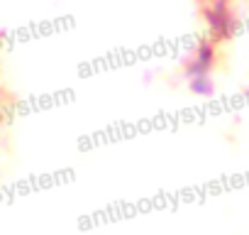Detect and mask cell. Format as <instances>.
I'll return each instance as SVG.
<instances>
[{"label": "cell", "instance_id": "6da1fadb", "mask_svg": "<svg viewBox=\"0 0 249 235\" xmlns=\"http://www.w3.org/2000/svg\"><path fill=\"white\" fill-rule=\"evenodd\" d=\"M213 64H215V49H213V44L203 42V44H198V49L191 54V59H188V64H186V71H188L191 81H193V78H203V76H208V71H210Z\"/></svg>", "mask_w": 249, "mask_h": 235}]
</instances>
